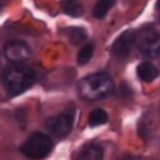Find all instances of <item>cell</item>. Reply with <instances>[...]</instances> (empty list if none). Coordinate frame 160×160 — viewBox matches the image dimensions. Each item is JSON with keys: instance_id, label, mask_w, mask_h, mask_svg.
Segmentation results:
<instances>
[{"instance_id": "1", "label": "cell", "mask_w": 160, "mask_h": 160, "mask_svg": "<svg viewBox=\"0 0 160 160\" xmlns=\"http://www.w3.org/2000/svg\"><path fill=\"white\" fill-rule=\"evenodd\" d=\"M114 91V82L109 74L98 72L81 79L78 84L79 96L84 100L94 101L105 99Z\"/></svg>"}, {"instance_id": "2", "label": "cell", "mask_w": 160, "mask_h": 160, "mask_svg": "<svg viewBox=\"0 0 160 160\" xmlns=\"http://www.w3.org/2000/svg\"><path fill=\"white\" fill-rule=\"evenodd\" d=\"M35 79L34 70L25 64H14L9 66L1 76L4 88L11 96H16L26 91L32 86Z\"/></svg>"}, {"instance_id": "3", "label": "cell", "mask_w": 160, "mask_h": 160, "mask_svg": "<svg viewBox=\"0 0 160 160\" xmlns=\"http://www.w3.org/2000/svg\"><path fill=\"white\" fill-rule=\"evenodd\" d=\"M52 150V140L50 136L42 132L32 134L22 145L21 152L32 160H40L46 158Z\"/></svg>"}, {"instance_id": "4", "label": "cell", "mask_w": 160, "mask_h": 160, "mask_svg": "<svg viewBox=\"0 0 160 160\" xmlns=\"http://www.w3.org/2000/svg\"><path fill=\"white\" fill-rule=\"evenodd\" d=\"M74 119H75V111L70 109L56 116L50 118L46 121V128L54 136L62 139L70 134L74 125Z\"/></svg>"}, {"instance_id": "5", "label": "cell", "mask_w": 160, "mask_h": 160, "mask_svg": "<svg viewBox=\"0 0 160 160\" xmlns=\"http://www.w3.org/2000/svg\"><path fill=\"white\" fill-rule=\"evenodd\" d=\"M138 46L145 58H158L160 55V32L154 29L144 30L139 36Z\"/></svg>"}, {"instance_id": "6", "label": "cell", "mask_w": 160, "mask_h": 160, "mask_svg": "<svg viewBox=\"0 0 160 160\" xmlns=\"http://www.w3.org/2000/svg\"><path fill=\"white\" fill-rule=\"evenodd\" d=\"M4 54L9 61H11L14 64H22L24 61L30 59L31 49L24 41L14 40V41H10L5 45Z\"/></svg>"}, {"instance_id": "7", "label": "cell", "mask_w": 160, "mask_h": 160, "mask_svg": "<svg viewBox=\"0 0 160 160\" xmlns=\"http://www.w3.org/2000/svg\"><path fill=\"white\" fill-rule=\"evenodd\" d=\"M136 40V35L132 30H126L121 32L114 41L111 50L115 58L118 59H124L129 55L130 50L132 49V45Z\"/></svg>"}, {"instance_id": "8", "label": "cell", "mask_w": 160, "mask_h": 160, "mask_svg": "<svg viewBox=\"0 0 160 160\" xmlns=\"http://www.w3.org/2000/svg\"><path fill=\"white\" fill-rule=\"evenodd\" d=\"M136 72H138V76L142 81H145V82H150V81L155 80L158 78V75H159L158 69L152 64L146 62V61H144V62H141V64L138 65Z\"/></svg>"}, {"instance_id": "9", "label": "cell", "mask_w": 160, "mask_h": 160, "mask_svg": "<svg viewBox=\"0 0 160 160\" xmlns=\"http://www.w3.org/2000/svg\"><path fill=\"white\" fill-rule=\"evenodd\" d=\"M102 149L98 144L86 145L79 154L76 160H102Z\"/></svg>"}, {"instance_id": "10", "label": "cell", "mask_w": 160, "mask_h": 160, "mask_svg": "<svg viewBox=\"0 0 160 160\" xmlns=\"http://www.w3.org/2000/svg\"><path fill=\"white\" fill-rule=\"evenodd\" d=\"M61 9L70 16H80L82 12V6L79 0H61Z\"/></svg>"}, {"instance_id": "11", "label": "cell", "mask_w": 160, "mask_h": 160, "mask_svg": "<svg viewBox=\"0 0 160 160\" xmlns=\"http://www.w3.org/2000/svg\"><path fill=\"white\" fill-rule=\"evenodd\" d=\"M115 0H99L94 9H92V15L96 19H102L106 16V14L109 12V10L114 6Z\"/></svg>"}, {"instance_id": "12", "label": "cell", "mask_w": 160, "mask_h": 160, "mask_svg": "<svg viewBox=\"0 0 160 160\" xmlns=\"http://www.w3.org/2000/svg\"><path fill=\"white\" fill-rule=\"evenodd\" d=\"M108 121V114L102 109H95L89 116V124L91 126H99Z\"/></svg>"}, {"instance_id": "13", "label": "cell", "mask_w": 160, "mask_h": 160, "mask_svg": "<svg viewBox=\"0 0 160 160\" xmlns=\"http://www.w3.org/2000/svg\"><path fill=\"white\" fill-rule=\"evenodd\" d=\"M68 35H69L70 41H71L74 45H78V44L82 42V41L86 39V32H85V30L81 29V28H71V29H69Z\"/></svg>"}, {"instance_id": "14", "label": "cell", "mask_w": 160, "mask_h": 160, "mask_svg": "<svg viewBox=\"0 0 160 160\" xmlns=\"http://www.w3.org/2000/svg\"><path fill=\"white\" fill-rule=\"evenodd\" d=\"M92 52H94V46L91 44H86L85 46L81 48V50L79 51V55H78V62L80 65H85L89 62V60L91 59L92 56Z\"/></svg>"}, {"instance_id": "15", "label": "cell", "mask_w": 160, "mask_h": 160, "mask_svg": "<svg viewBox=\"0 0 160 160\" xmlns=\"http://www.w3.org/2000/svg\"><path fill=\"white\" fill-rule=\"evenodd\" d=\"M156 11H158V14L160 16V0H158V2H156Z\"/></svg>"}, {"instance_id": "16", "label": "cell", "mask_w": 160, "mask_h": 160, "mask_svg": "<svg viewBox=\"0 0 160 160\" xmlns=\"http://www.w3.org/2000/svg\"><path fill=\"white\" fill-rule=\"evenodd\" d=\"M0 64H1V60H0Z\"/></svg>"}]
</instances>
